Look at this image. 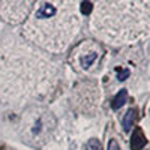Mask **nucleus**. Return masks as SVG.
Here are the masks:
<instances>
[{"label": "nucleus", "mask_w": 150, "mask_h": 150, "mask_svg": "<svg viewBox=\"0 0 150 150\" xmlns=\"http://www.w3.org/2000/svg\"><path fill=\"white\" fill-rule=\"evenodd\" d=\"M53 65L12 39L0 48V93L6 98H39L51 89Z\"/></svg>", "instance_id": "1"}, {"label": "nucleus", "mask_w": 150, "mask_h": 150, "mask_svg": "<svg viewBox=\"0 0 150 150\" xmlns=\"http://www.w3.org/2000/svg\"><path fill=\"white\" fill-rule=\"evenodd\" d=\"M80 29V18L71 2H41L24 23L23 35L48 51H63Z\"/></svg>", "instance_id": "2"}, {"label": "nucleus", "mask_w": 150, "mask_h": 150, "mask_svg": "<svg viewBox=\"0 0 150 150\" xmlns=\"http://www.w3.org/2000/svg\"><path fill=\"white\" fill-rule=\"evenodd\" d=\"M149 27L147 2H101L92 20L93 33L112 44L129 42Z\"/></svg>", "instance_id": "3"}, {"label": "nucleus", "mask_w": 150, "mask_h": 150, "mask_svg": "<svg viewBox=\"0 0 150 150\" xmlns=\"http://www.w3.org/2000/svg\"><path fill=\"white\" fill-rule=\"evenodd\" d=\"M56 128L54 116L44 107H30L20 122V135L30 146L44 144Z\"/></svg>", "instance_id": "4"}, {"label": "nucleus", "mask_w": 150, "mask_h": 150, "mask_svg": "<svg viewBox=\"0 0 150 150\" xmlns=\"http://www.w3.org/2000/svg\"><path fill=\"white\" fill-rule=\"evenodd\" d=\"M35 2H2L0 3V17L6 23L18 24L27 18Z\"/></svg>", "instance_id": "5"}, {"label": "nucleus", "mask_w": 150, "mask_h": 150, "mask_svg": "<svg viewBox=\"0 0 150 150\" xmlns=\"http://www.w3.org/2000/svg\"><path fill=\"white\" fill-rule=\"evenodd\" d=\"M146 143H147V140H146L144 132L140 128H137L132 134V138H131V149L132 150H141L146 146Z\"/></svg>", "instance_id": "6"}, {"label": "nucleus", "mask_w": 150, "mask_h": 150, "mask_svg": "<svg viewBox=\"0 0 150 150\" xmlns=\"http://www.w3.org/2000/svg\"><path fill=\"white\" fill-rule=\"evenodd\" d=\"M135 119H137V111L134 108L128 110L126 114L123 116V120H122V126H123V131L125 132H129L131 131L132 125L135 123Z\"/></svg>", "instance_id": "7"}, {"label": "nucleus", "mask_w": 150, "mask_h": 150, "mask_svg": "<svg viewBox=\"0 0 150 150\" xmlns=\"http://www.w3.org/2000/svg\"><path fill=\"white\" fill-rule=\"evenodd\" d=\"M126 101H128V92H126V89H122V90L116 95V98L112 99L111 108H112V110H120L125 104H126Z\"/></svg>", "instance_id": "8"}, {"label": "nucleus", "mask_w": 150, "mask_h": 150, "mask_svg": "<svg viewBox=\"0 0 150 150\" xmlns=\"http://www.w3.org/2000/svg\"><path fill=\"white\" fill-rule=\"evenodd\" d=\"M98 53L96 51H92V53H87V54H84L83 57H81V68L83 69H87V68H90L92 65H93V62L98 59Z\"/></svg>", "instance_id": "9"}, {"label": "nucleus", "mask_w": 150, "mask_h": 150, "mask_svg": "<svg viewBox=\"0 0 150 150\" xmlns=\"http://www.w3.org/2000/svg\"><path fill=\"white\" fill-rule=\"evenodd\" d=\"M84 149H86V150H102V146H101V143H99V140L90 138L89 141L86 143Z\"/></svg>", "instance_id": "10"}, {"label": "nucleus", "mask_w": 150, "mask_h": 150, "mask_svg": "<svg viewBox=\"0 0 150 150\" xmlns=\"http://www.w3.org/2000/svg\"><path fill=\"white\" fill-rule=\"evenodd\" d=\"M93 11V3L92 2H83L81 3V12L84 15H90Z\"/></svg>", "instance_id": "11"}, {"label": "nucleus", "mask_w": 150, "mask_h": 150, "mask_svg": "<svg viewBox=\"0 0 150 150\" xmlns=\"http://www.w3.org/2000/svg\"><path fill=\"white\" fill-rule=\"evenodd\" d=\"M129 77V71L128 69H117V80L119 81H125Z\"/></svg>", "instance_id": "12"}, {"label": "nucleus", "mask_w": 150, "mask_h": 150, "mask_svg": "<svg viewBox=\"0 0 150 150\" xmlns=\"http://www.w3.org/2000/svg\"><path fill=\"white\" fill-rule=\"evenodd\" d=\"M108 150H122V149H120L119 143L112 138V140H110V143H108Z\"/></svg>", "instance_id": "13"}]
</instances>
